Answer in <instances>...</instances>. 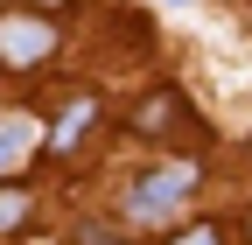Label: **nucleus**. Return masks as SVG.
I'll return each mask as SVG.
<instances>
[{
    "instance_id": "obj_1",
    "label": "nucleus",
    "mask_w": 252,
    "mask_h": 245,
    "mask_svg": "<svg viewBox=\"0 0 252 245\" xmlns=\"http://www.w3.org/2000/svg\"><path fill=\"white\" fill-rule=\"evenodd\" d=\"M189 189H196V168H189V161H168V168H154V175H140V182H133V196H126V217H133V224H161L168 210H182V203H189Z\"/></svg>"
},
{
    "instance_id": "obj_2",
    "label": "nucleus",
    "mask_w": 252,
    "mask_h": 245,
    "mask_svg": "<svg viewBox=\"0 0 252 245\" xmlns=\"http://www.w3.org/2000/svg\"><path fill=\"white\" fill-rule=\"evenodd\" d=\"M49 49H56V21H42V14H0V63L7 70L42 63Z\"/></svg>"
},
{
    "instance_id": "obj_3",
    "label": "nucleus",
    "mask_w": 252,
    "mask_h": 245,
    "mask_svg": "<svg viewBox=\"0 0 252 245\" xmlns=\"http://www.w3.org/2000/svg\"><path fill=\"white\" fill-rule=\"evenodd\" d=\"M133 133H147V140H175V133H196V126H189V105L175 98V91H154V98L133 105Z\"/></svg>"
},
{
    "instance_id": "obj_4",
    "label": "nucleus",
    "mask_w": 252,
    "mask_h": 245,
    "mask_svg": "<svg viewBox=\"0 0 252 245\" xmlns=\"http://www.w3.org/2000/svg\"><path fill=\"white\" fill-rule=\"evenodd\" d=\"M91 119H98V105H91V98H77L70 112H63V126L49 133V154H70V147L84 140V126H91Z\"/></svg>"
},
{
    "instance_id": "obj_5",
    "label": "nucleus",
    "mask_w": 252,
    "mask_h": 245,
    "mask_svg": "<svg viewBox=\"0 0 252 245\" xmlns=\"http://www.w3.org/2000/svg\"><path fill=\"white\" fill-rule=\"evenodd\" d=\"M28 140H35V126H28V119H0V168H7L14 154H28Z\"/></svg>"
},
{
    "instance_id": "obj_6",
    "label": "nucleus",
    "mask_w": 252,
    "mask_h": 245,
    "mask_svg": "<svg viewBox=\"0 0 252 245\" xmlns=\"http://www.w3.org/2000/svg\"><path fill=\"white\" fill-rule=\"evenodd\" d=\"M21 210H28V189H7V196H0V231L21 224Z\"/></svg>"
},
{
    "instance_id": "obj_7",
    "label": "nucleus",
    "mask_w": 252,
    "mask_h": 245,
    "mask_svg": "<svg viewBox=\"0 0 252 245\" xmlns=\"http://www.w3.org/2000/svg\"><path fill=\"white\" fill-rule=\"evenodd\" d=\"M175 245H224V231H217V224H196V231H182Z\"/></svg>"
},
{
    "instance_id": "obj_8",
    "label": "nucleus",
    "mask_w": 252,
    "mask_h": 245,
    "mask_svg": "<svg viewBox=\"0 0 252 245\" xmlns=\"http://www.w3.org/2000/svg\"><path fill=\"white\" fill-rule=\"evenodd\" d=\"M77 245H112V231H105V224H84V231H77Z\"/></svg>"
}]
</instances>
